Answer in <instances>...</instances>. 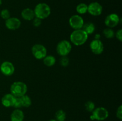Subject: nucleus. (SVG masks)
I'll use <instances>...</instances> for the list:
<instances>
[{
    "label": "nucleus",
    "mask_w": 122,
    "mask_h": 121,
    "mask_svg": "<svg viewBox=\"0 0 122 121\" xmlns=\"http://www.w3.org/2000/svg\"><path fill=\"white\" fill-rule=\"evenodd\" d=\"M88 38V34L82 29L75 30L70 36V42L76 46H81L85 43Z\"/></svg>",
    "instance_id": "1"
},
{
    "label": "nucleus",
    "mask_w": 122,
    "mask_h": 121,
    "mask_svg": "<svg viewBox=\"0 0 122 121\" xmlns=\"http://www.w3.org/2000/svg\"><path fill=\"white\" fill-rule=\"evenodd\" d=\"M33 11L35 17L41 20L46 19L51 14V8L46 3H39L37 4Z\"/></svg>",
    "instance_id": "2"
},
{
    "label": "nucleus",
    "mask_w": 122,
    "mask_h": 121,
    "mask_svg": "<svg viewBox=\"0 0 122 121\" xmlns=\"http://www.w3.org/2000/svg\"><path fill=\"white\" fill-rule=\"evenodd\" d=\"M27 87L25 83L21 81H15L10 87L11 94L15 97H20L26 94Z\"/></svg>",
    "instance_id": "3"
},
{
    "label": "nucleus",
    "mask_w": 122,
    "mask_h": 121,
    "mask_svg": "<svg viewBox=\"0 0 122 121\" xmlns=\"http://www.w3.org/2000/svg\"><path fill=\"white\" fill-rule=\"evenodd\" d=\"M109 116L108 111L103 107H99L95 108L92 112L91 116H90L91 119L94 121H102L106 120Z\"/></svg>",
    "instance_id": "4"
},
{
    "label": "nucleus",
    "mask_w": 122,
    "mask_h": 121,
    "mask_svg": "<svg viewBox=\"0 0 122 121\" xmlns=\"http://www.w3.org/2000/svg\"><path fill=\"white\" fill-rule=\"evenodd\" d=\"M71 43L69 41L67 40H63L59 42L57 45L56 50L57 52L60 56H67L71 52Z\"/></svg>",
    "instance_id": "5"
},
{
    "label": "nucleus",
    "mask_w": 122,
    "mask_h": 121,
    "mask_svg": "<svg viewBox=\"0 0 122 121\" xmlns=\"http://www.w3.org/2000/svg\"><path fill=\"white\" fill-rule=\"evenodd\" d=\"M32 53L33 56L37 59H44L47 54V50L41 44H35L32 47Z\"/></svg>",
    "instance_id": "6"
},
{
    "label": "nucleus",
    "mask_w": 122,
    "mask_h": 121,
    "mask_svg": "<svg viewBox=\"0 0 122 121\" xmlns=\"http://www.w3.org/2000/svg\"><path fill=\"white\" fill-rule=\"evenodd\" d=\"M69 22L70 27L74 30L82 29L84 24V20L79 15H72L69 19Z\"/></svg>",
    "instance_id": "7"
},
{
    "label": "nucleus",
    "mask_w": 122,
    "mask_h": 121,
    "mask_svg": "<svg viewBox=\"0 0 122 121\" xmlns=\"http://www.w3.org/2000/svg\"><path fill=\"white\" fill-rule=\"evenodd\" d=\"M119 22H120V18L119 15L115 13H112L107 15L104 21L106 26L107 27L112 28L116 27L119 24Z\"/></svg>",
    "instance_id": "8"
},
{
    "label": "nucleus",
    "mask_w": 122,
    "mask_h": 121,
    "mask_svg": "<svg viewBox=\"0 0 122 121\" xmlns=\"http://www.w3.org/2000/svg\"><path fill=\"white\" fill-rule=\"evenodd\" d=\"M102 5L97 2H93L88 5V12L93 16H98L102 12Z\"/></svg>",
    "instance_id": "9"
},
{
    "label": "nucleus",
    "mask_w": 122,
    "mask_h": 121,
    "mask_svg": "<svg viewBox=\"0 0 122 121\" xmlns=\"http://www.w3.org/2000/svg\"><path fill=\"white\" fill-rule=\"evenodd\" d=\"M0 70L2 74L6 76H11L14 74L15 68L13 63L9 61H5L1 64Z\"/></svg>",
    "instance_id": "10"
},
{
    "label": "nucleus",
    "mask_w": 122,
    "mask_h": 121,
    "mask_svg": "<svg viewBox=\"0 0 122 121\" xmlns=\"http://www.w3.org/2000/svg\"><path fill=\"white\" fill-rule=\"evenodd\" d=\"M90 49L94 54L100 55L104 51V45L100 39H94L91 42Z\"/></svg>",
    "instance_id": "11"
},
{
    "label": "nucleus",
    "mask_w": 122,
    "mask_h": 121,
    "mask_svg": "<svg viewBox=\"0 0 122 121\" xmlns=\"http://www.w3.org/2000/svg\"><path fill=\"white\" fill-rule=\"evenodd\" d=\"M6 27L11 30L18 29L21 26V21L16 17H10L5 20V23Z\"/></svg>",
    "instance_id": "12"
},
{
    "label": "nucleus",
    "mask_w": 122,
    "mask_h": 121,
    "mask_svg": "<svg viewBox=\"0 0 122 121\" xmlns=\"http://www.w3.org/2000/svg\"><path fill=\"white\" fill-rule=\"evenodd\" d=\"M16 97L12 94H6L1 98V103L6 107H13L15 101Z\"/></svg>",
    "instance_id": "13"
},
{
    "label": "nucleus",
    "mask_w": 122,
    "mask_h": 121,
    "mask_svg": "<svg viewBox=\"0 0 122 121\" xmlns=\"http://www.w3.org/2000/svg\"><path fill=\"white\" fill-rule=\"evenodd\" d=\"M25 118L23 112L19 109H15L10 115L11 121H23Z\"/></svg>",
    "instance_id": "14"
},
{
    "label": "nucleus",
    "mask_w": 122,
    "mask_h": 121,
    "mask_svg": "<svg viewBox=\"0 0 122 121\" xmlns=\"http://www.w3.org/2000/svg\"><path fill=\"white\" fill-rule=\"evenodd\" d=\"M21 16L24 20L27 21H31L35 17L34 11L29 8H25L23 9L21 13Z\"/></svg>",
    "instance_id": "15"
},
{
    "label": "nucleus",
    "mask_w": 122,
    "mask_h": 121,
    "mask_svg": "<svg viewBox=\"0 0 122 121\" xmlns=\"http://www.w3.org/2000/svg\"><path fill=\"white\" fill-rule=\"evenodd\" d=\"M82 29L86 32L87 34H92L95 30V26L94 23L91 22H88L84 23Z\"/></svg>",
    "instance_id": "16"
},
{
    "label": "nucleus",
    "mask_w": 122,
    "mask_h": 121,
    "mask_svg": "<svg viewBox=\"0 0 122 121\" xmlns=\"http://www.w3.org/2000/svg\"><path fill=\"white\" fill-rule=\"evenodd\" d=\"M43 62H44V65H46V66L51 67V66H52L53 65H54V64H56V59L52 55H46L44 58Z\"/></svg>",
    "instance_id": "17"
},
{
    "label": "nucleus",
    "mask_w": 122,
    "mask_h": 121,
    "mask_svg": "<svg viewBox=\"0 0 122 121\" xmlns=\"http://www.w3.org/2000/svg\"><path fill=\"white\" fill-rule=\"evenodd\" d=\"M20 100H21L22 107H29L30 106L31 104H32V100H31L29 96L25 94L24 96L20 97Z\"/></svg>",
    "instance_id": "18"
},
{
    "label": "nucleus",
    "mask_w": 122,
    "mask_h": 121,
    "mask_svg": "<svg viewBox=\"0 0 122 121\" xmlns=\"http://www.w3.org/2000/svg\"><path fill=\"white\" fill-rule=\"evenodd\" d=\"M76 11L79 14H84L88 12V5L85 3H81L76 7Z\"/></svg>",
    "instance_id": "19"
},
{
    "label": "nucleus",
    "mask_w": 122,
    "mask_h": 121,
    "mask_svg": "<svg viewBox=\"0 0 122 121\" xmlns=\"http://www.w3.org/2000/svg\"><path fill=\"white\" fill-rule=\"evenodd\" d=\"M56 120L57 121H64L66 119V113L63 110H58L55 114Z\"/></svg>",
    "instance_id": "20"
},
{
    "label": "nucleus",
    "mask_w": 122,
    "mask_h": 121,
    "mask_svg": "<svg viewBox=\"0 0 122 121\" xmlns=\"http://www.w3.org/2000/svg\"><path fill=\"white\" fill-rule=\"evenodd\" d=\"M103 34L107 39H112L115 36V32L113 28L107 27L103 30Z\"/></svg>",
    "instance_id": "21"
},
{
    "label": "nucleus",
    "mask_w": 122,
    "mask_h": 121,
    "mask_svg": "<svg viewBox=\"0 0 122 121\" xmlns=\"http://www.w3.org/2000/svg\"><path fill=\"white\" fill-rule=\"evenodd\" d=\"M85 107L86 111L88 112H92L93 110L95 109V105L94 103L92 101H88L85 104Z\"/></svg>",
    "instance_id": "22"
},
{
    "label": "nucleus",
    "mask_w": 122,
    "mask_h": 121,
    "mask_svg": "<svg viewBox=\"0 0 122 121\" xmlns=\"http://www.w3.org/2000/svg\"><path fill=\"white\" fill-rule=\"evenodd\" d=\"M69 59L67 56H61L60 59V64L63 67H66L69 64Z\"/></svg>",
    "instance_id": "23"
},
{
    "label": "nucleus",
    "mask_w": 122,
    "mask_h": 121,
    "mask_svg": "<svg viewBox=\"0 0 122 121\" xmlns=\"http://www.w3.org/2000/svg\"><path fill=\"white\" fill-rule=\"evenodd\" d=\"M0 16L2 19L4 20H7L10 17V12L8 9H4L0 13Z\"/></svg>",
    "instance_id": "24"
},
{
    "label": "nucleus",
    "mask_w": 122,
    "mask_h": 121,
    "mask_svg": "<svg viewBox=\"0 0 122 121\" xmlns=\"http://www.w3.org/2000/svg\"><path fill=\"white\" fill-rule=\"evenodd\" d=\"M13 107L15 108V109H19V108L22 107V104H21V102L20 97H16L15 101L14 102V104Z\"/></svg>",
    "instance_id": "25"
},
{
    "label": "nucleus",
    "mask_w": 122,
    "mask_h": 121,
    "mask_svg": "<svg viewBox=\"0 0 122 121\" xmlns=\"http://www.w3.org/2000/svg\"><path fill=\"white\" fill-rule=\"evenodd\" d=\"M32 20H33L32 24H33V26H35V27H38L41 25L42 20H41V19H38L37 17H35Z\"/></svg>",
    "instance_id": "26"
},
{
    "label": "nucleus",
    "mask_w": 122,
    "mask_h": 121,
    "mask_svg": "<svg viewBox=\"0 0 122 121\" xmlns=\"http://www.w3.org/2000/svg\"><path fill=\"white\" fill-rule=\"evenodd\" d=\"M116 117H117L119 120L122 119V105L119 106V107L117 108V109Z\"/></svg>",
    "instance_id": "27"
},
{
    "label": "nucleus",
    "mask_w": 122,
    "mask_h": 121,
    "mask_svg": "<svg viewBox=\"0 0 122 121\" xmlns=\"http://www.w3.org/2000/svg\"><path fill=\"white\" fill-rule=\"evenodd\" d=\"M115 36L116 37L117 39L119 40L120 42L122 41V30L119 29L116 32V33H115Z\"/></svg>",
    "instance_id": "28"
},
{
    "label": "nucleus",
    "mask_w": 122,
    "mask_h": 121,
    "mask_svg": "<svg viewBox=\"0 0 122 121\" xmlns=\"http://www.w3.org/2000/svg\"><path fill=\"white\" fill-rule=\"evenodd\" d=\"M100 37H101L100 34H97L95 36V39H97V40H99V39H100Z\"/></svg>",
    "instance_id": "29"
},
{
    "label": "nucleus",
    "mask_w": 122,
    "mask_h": 121,
    "mask_svg": "<svg viewBox=\"0 0 122 121\" xmlns=\"http://www.w3.org/2000/svg\"><path fill=\"white\" fill-rule=\"evenodd\" d=\"M56 121V119H51V120H50V121Z\"/></svg>",
    "instance_id": "30"
},
{
    "label": "nucleus",
    "mask_w": 122,
    "mask_h": 121,
    "mask_svg": "<svg viewBox=\"0 0 122 121\" xmlns=\"http://www.w3.org/2000/svg\"><path fill=\"white\" fill-rule=\"evenodd\" d=\"M2 0H0V5H1L2 4Z\"/></svg>",
    "instance_id": "31"
}]
</instances>
